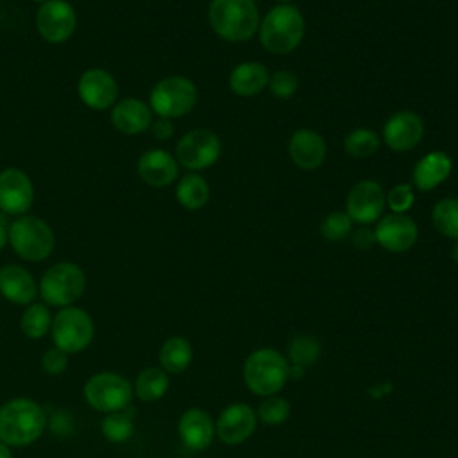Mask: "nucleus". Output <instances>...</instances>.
I'll list each match as a JSON object with an SVG mask.
<instances>
[{"label":"nucleus","instance_id":"6","mask_svg":"<svg viewBox=\"0 0 458 458\" xmlns=\"http://www.w3.org/2000/svg\"><path fill=\"white\" fill-rule=\"evenodd\" d=\"M199 93L193 81L184 75H168L154 84L148 97L152 113L161 118H179L193 111Z\"/></svg>","mask_w":458,"mask_h":458},{"label":"nucleus","instance_id":"43","mask_svg":"<svg viewBox=\"0 0 458 458\" xmlns=\"http://www.w3.org/2000/svg\"><path fill=\"white\" fill-rule=\"evenodd\" d=\"M276 2H277V4H290L292 0H276Z\"/></svg>","mask_w":458,"mask_h":458},{"label":"nucleus","instance_id":"41","mask_svg":"<svg viewBox=\"0 0 458 458\" xmlns=\"http://www.w3.org/2000/svg\"><path fill=\"white\" fill-rule=\"evenodd\" d=\"M0 458H13V453H11L9 445L4 444V442H0Z\"/></svg>","mask_w":458,"mask_h":458},{"label":"nucleus","instance_id":"22","mask_svg":"<svg viewBox=\"0 0 458 458\" xmlns=\"http://www.w3.org/2000/svg\"><path fill=\"white\" fill-rule=\"evenodd\" d=\"M182 444L193 451L206 449L215 437V424L208 411L200 408L186 410L177 424Z\"/></svg>","mask_w":458,"mask_h":458},{"label":"nucleus","instance_id":"10","mask_svg":"<svg viewBox=\"0 0 458 458\" xmlns=\"http://www.w3.org/2000/svg\"><path fill=\"white\" fill-rule=\"evenodd\" d=\"M222 154L218 136L209 129H193L181 136L175 145V159L191 172L213 166Z\"/></svg>","mask_w":458,"mask_h":458},{"label":"nucleus","instance_id":"42","mask_svg":"<svg viewBox=\"0 0 458 458\" xmlns=\"http://www.w3.org/2000/svg\"><path fill=\"white\" fill-rule=\"evenodd\" d=\"M451 256H453V259H454V263L458 265V240L454 242V245H453V250H451Z\"/></svg>","mask_w":458,"mask_h":458},{"label":"nucleus","instance_id":"14","mask_svg":"<svg viewBox=\"0 0 458 458\" xmlns=\"http://www.w3.org/2000/svg\"><path fill=\"white\" fill-rule=\"evenodd\" d=\"M34 202V186L30 177L14 166L0 172V211L21 216Z\"/></svg>","mask_w":458,"mask_h":458},{"label":"nucleus","instance_id":"16","mask_svg":"<svg viewBox=\"0 0 458 458\" xmlns=\"http://www.w3.org/2000/svg\"><path fill=\"white\" fill-rule=\"evenodd\" d=\"M376 243H379L388 252H406L410 250L419 236L417 224L406 213H390L379 218L374 229Z\"/></svg>","mask_w":458,"mask_h":458},{"label":"nucleus","instance_id":"13","mask_svg":"<svg viewBox=\"0 0 458 458\" xmlns=\"http://www.w3.org/2000/svg\"><path fill=\"white\" fill-rule=\"evenodd\" d=\"M77 93L82 104L95 111H106L116 104V79L104 68H89L77 81Z\"/></svg>","mask_w":458,"mask_h":458},{"label":"nucleus","instance_id":"44","mask_svg":"<svg viewBox=\"0 0 458 458\" xmlns=\"http://www.w3.org/2000/svg\"><path fill=\"white\" fill-rule=\"evenodd\" d=\"M32 2H36V4L41 5V4H45V2H48V0H32Z\"/></svg>","mask_w":458,"mask_h":458},{"label":"nucleus","instance_id":"38","mask_svg":"<svg viewBox=\"0 0 458 458\" xmlns=\"http://www.w3.org/2000/svg\"><path fill=\"white\" fill-rule=\"evenodd\" d=\"M351 243L354 245V249L358 250H369L374 243H376V234H374V229L367 227V225H361L358 227L356 231H351Z\"/></svg>","mask_w":458,"mask_h":458},{"label":"nucleus","instance_id":"15","mask_svg":"<svg viewBox=\"0 0 458 458\" xmlns=\"http://www.w3.org/2000/svg\"><path fill=\"white\" fill-rule=\"evenodd\" d=\"M256 424L258 415L249 404L233 403L220 411L215 422V435L227 445H238L252 437Z\"/></svg>","mask_w":458,"mask_h":458},{"label":"nucleus","instance_id":"32","mask_svg":"<svg viewBox=\"0 0 458 458\" xmlns=\"http://www.w3.org/2000/svg\"><path fill=\"white\" fill-rule=\"evenodd\" d=\"M320 356V342L310 335H297L288 345V358L292 365H311Z\"/></svg>","mask_w":458,"mask_h":458},{"label":"nucleus","instance_id":"27","mask_svg":"<svg viewBox=\"0 0 458 458\" xmlns=\"http://www.w3.org/2000/svg\"><path fill=\"white\" fill-rule=\"evenodd\" d=\"M168 385V372H165L161 367H147L138 374L132 388L140 401L154 403L166 394Z\"/></svg>","mask_w":458,"mask_h":458},{"label":"nucleus","instance_id":"40","mask_svg":"<svg viewBox=\"0 0 458 458\" xmlns=\"http://www.w3.org/2000/svg\"><path fill=\"white\" fill-rule=\"evenodd\" d=\"M9 243V234H7V227L0 222V250Z\"/></svg>","mask_w":458,"mask_h":458},{"label":"nucleus","instance_id":"3","mask_svg":"<svg viewBox=\"0 0 458 458\" xmlns=\"http://www.w3.org/2000/svg\"><path fill=\"white\" fill-rule=\"evenodd\" d=\"M259 20L254 0H211L208 7L209 27L229 43L249 41L258 34Z\"/></svg>","mask_w":458,"mask_h":458},{"label":"nucleus","instance_id":"1","mask_svg":"<svg viewBox=\"0 0 458 458\" xmlns=\"http://www.w3.org/2000/svg\"><path fill=\"white\" fill-rule=\"evenodd\" d=\"M47 428L43 408L29 397H14L0 406V442L23 447L36 442Z\"/></svg>","mask_w":458,"mask_h":458},{"label":"nucleus","instance_id":"25","mask_svg":"<svg viewBox=\"0 0 458 458\" xmlns=\"http://www.w3.org/2000/svg\"><path fill=\"white\" fill-rule=\"evenodd\" d=\"M193 360L191 344L184 336H170L159 349L161 369L168 374L184 372Z\"/></svg>","mask_w":458,"mask_h":458},{"label":"nucleus","instance_id":"35","mask_svg":"<svg viewBox=\"0 0 458 458\" xmlns=\"http://www.w3.org/2000/svg\"><path fill=\"white\" fill-rule=\"evenodd\" d=\"M297 86H299L297 75L288 72V70H277L268 79L270 93L276 98H281V100H286V98L293 97L295 91H297Z\"/></svg>","mask_w":458,"mask_h":458},{"label":"nucleus","instance_id":"37","mask_svg":"<svg viewBox=\"0 0 458 458\" xmlns=\"http://www.w3.org/2000/svg\"><path fill=\"white\" fill-rule=\"evenodd\" d=\"M41 367L47 374L50 376H59L66 370L68 367V352L57 349V347H52L48 349L43 356H41Z\"/></svg>","mask_w":458,"mask_h":458},{"label":"nucleus","instance_id":"30","mask_svg":"<svg viewBox=\"0 0 458 458\" xmlns=\"http://www.w3.org/2000/svg\"><path fill=\"white\" fill-rule=\"evenodd\" d=\"M100 431L113 444H122L129 440L134 433L132 410L129 411V406H127L125 410L107 413L100 422Z\"/></svg>","mask_w":458,"mask_h":458},{"label":"nucleus","instance_id":"39","mask_svg":"<svg viewBox=\"0 0 458 458\" xmlns=\"http://www.w3.org/2000/svg\"><path fill=\"white\" fill-rule=\"evenodd\" d=\"M150 131H152V134H154L156 140L166 141V140H170V138L174 136L175 127H174V123H172L170 118H161V116H159L157 120H152Z\"/></svg>","mask_w":458,"mask_h":458},{"label":"nucleus","instance_id":"17","mask_svg":"<svg viewBox=\"0 0 458 458\" xmlns=\"http://www.w3.org/2000/svg\"><path fill=\"white\" fill-rule=\"evenodd\" d=\"M383 141L394 152H406L417 147L424 136V122L413 111H397L383 125Z\"/></svg>","mask_w":458,"mask_h":458},{"label":"nucleus","instance_id":"31","mask_svg":"<svg viewBox=\"0 0 458 458\" xmlns=\"http://www.w3.org/2000/svg\"><path fill=\"white\" fill-rule=\"evenodd\" d=\"M379 134L367 127H358L347 132L344 140V148L351 157L363 159L372 156L379 148Z\"/></svg>","mask_w":458,"mask_h":458},{"label":"nucleus","instance_id":"23","mask_svg":"<svg viewBox=\"0 0 458 458\" xmlns=\"http://www.w3.org/2000/svg\"><path fill=\"white\" fill-rule=\"evenodd\" d=\"M451 170H453V159L442 150H433L422 156L415 163L411 179L417 190L429 191L440 186L449 177Z\"/></svg>","mask_w":458,"mask_h":458},{"label":"nucleus","instance_id":"28","mask_svg":"<svg viewBox=\"0 0 458 458\" xmlns=\"http://www.w3.org/2000/svg\"><path fill=\"white\" fill-rule=\"evenodd\" d=\"M52 326V313L45 302H32L25 308L20 318V327L29 338H43Z\"/></svg>","mask_w":458,"mask_h":458},{"label":"nucleus","instance_id":"12","mask_svg":"<svg viewBox=\"0 0 458 458\" xmlns=\"http://www.w3.org/2000/svg\"><path fill=\"white\" fill-rule=\"evenodd\" d=\"M386 206L385 191L381 184L374 179L358 181L347 193L345 199V213L352 222L360 225L374 224L383 215Z\"/></svg>","mask_w":458,"mask_h":458},{"label":"nucleus","instance_id":"19","mask_svg":"<svg viewBox=\"0 0 458 458\" xmlns=\"http://www.w3.org/2000/svg\"><path fill=\"white\" fill-rule=\"evenodd\" d=\"M136 168L140 179L156 188L172 184L179 174V163L175 156L163 148H150L143 152L138 159Z\"/></svg>","mask_w":458,"mask_h":458},{"label":"nucleus","instance_id":"2","mask_svg":"<svg viewBox=\"0 0 458 458\" xmlns=\"http://www.w3.org/2000/svg\"><path fill=\"white\" fill-rule=\"evenodd\" d=\"M306 32L302 13L292 4L274 5L261 20L258 27L259 43L270 54H290L293 52Z\"/></svg>","mask_w":458,"mask_h":458},{"label":"nucleus","instance_id":"29","mask_svg":"<svg viewBox=\"0 0 458 458\" xmlns=\"http://www.w3.org/2000/svg\"><path fill=\"white\" fill-rule=\"evenodd\" d=\"M431 222L440 234L458 240V199H440L431 209Z\"/></svg>","mask_w":458,"mask_h":458},{"label":"nucleus","instance_id":"24","mask_svg":"<svg viewBox=\"0 0 458 458\" xmlns=\"http://www.w3.org/2000/svg\"><path fill=\"white\" fill-rule=\"evenodd\" d=\"M270 73L258 61H245L229 73V88L238 97H256L268 86Z\"/></svg>","mask_w":458,"mask_h":458},{"label":"nucleus","instance_id":"11","mask_svg":"<svg viewBox=\"0 0 458 458\" xmlns=\"http://www.w3.org/2000/svg\"><path fill=\"white\" fill-rule=\"evenodd\" d=\"M77 27V13L66 0H48L36 13V29L48 43L68 41Z\"/></svg>","mask_w":458,"mask_h":458},{"label":"nucleus","instance_id":"36","mask_svg":"<svg viewBox=\"0 0 458 458\" xmlns=\"http://www.w3.org/2000/svg\"><path fill=\"white\" fill-rule=\"evenodd\" d=\"M385 199H386V206L392 209V213L404 215L413 206L415 193L408 182H399V184L392 186L388 190V193H385Z\"/></svg>","mask_w":458,"mask_h":458},{"label":"nucleus","instance_id":"33","mask_svg":"<svg viewBox=\"0 0 458 458\" xmlns=\"http://www.w3.org/2000/svg\"><path fill=\"white\" fill-rule=\"evenodd\" d=\"M290 410H292L290 403L284 397H279L276 394V395H268L261 401L256 415H258V420H261L263 424L279 426L290 417Z\"/></svg>","mask_w":458,"mask_h":458},{"label":"nucleus","instance_id":"18","mask_svg":"<svg viewBox=\"0 0 458 458\" xmlns=\"http://www.w3.org/2000/svg\"><path fill=\"white\" fill-rule=\"evenodd\" d=\"M327 154L326 140L313 129H297L288 140V156L301 170H317Z\"/></svg>","mask_w":458,"mask_h":458},{"label":"nucleus","instance_id":"9","mask_svg":"<svg viewBox=\"0 0 458 458\" xmlns=\"http://www.w3.org/2000/svg\"><path fill=\"white\" fill-rule=\"evenodd\" d=\"M132 385L127 377L116 372H97L84 385V399L97 411L111 413L125 410L132 401Z\"/></svg>","mask_w":458,"mask_h":458},{"label":"nucleus","instance_id":"26","mask_svg":"<svg viewBox=\"0 0 458 458\" xmlns=\"http://www.w3.org/2000/svg\"><path fill=\"white\" fill-rule=\"evenodd\" d=\"M175 199L182 208L190 211H197L204 208L209 199V184L197 172L186 174L184 177L179 179L175 186Z\"/></svg>","mask_w":458,"mask_h":458},{"label":"nucleus","instance_id":"21","mask_svg":"<svg viewBox=\"0 0 458 458\" xmlns=\"http://www.w3.org/2000/svg\"><path fill=\"white\" fill-rule=\"evenodd\" d=\"M0 295L13 304L29 306L38 297V284L25 267L9 263L0 268Z\"/></svg>","mask_w":458,"mask_h":458},{"label":"nucleus","instance_id":"8","mask_svg":"<svg viewBox=\"0 0 458 458\" xmlns=\"http://www.w3.org/2000/svg\"><path fill=\"white\" fill-rule=\"evenodd\" d=\"M50 335L57 349L73 354L84 351L91 344L95 326L88 311L77 306H66L52 317Z\"/></svg>","mask_w":458,"mask_h":458},{"label":"nucleus","instance_id":"4","mask_svg":"<svg viewBox=\"0 0 458 458\" xmlns=\"http://www.w3.org/2000/svg\"><path fill=\"white\" fill-rule=\"evenodd\" d=\"M290 377V363L276 349H258L243 363V381L256 395H276Z\"/></svg>","mask_w":458,"mask_h":458},{"label":"nucleus","instance_id":"7","mask_svg":"<svg viewBox=\"0 0 458 458\" xmlns=\"http://www.w3.org/2000/svg\"><path fill=\"white\" fill-rule=\"evenodd\" d=\"M86 288L84 270L70 261L52 265L38 284V293L48 306L66 308L72 306Z\"/></svg>","mask_w":458,"mask_h":458},{"label":"nucleus","instance_id":"34","mask_svg":"<svg viewBox=\"0 0 458 458\" xmlns=\"http://www.w3.org/2000/svg\"><path fill=\"white\" fill-rule=\"evenodd\" d=\"M352 231V220L345 211H331L320 224V234L327 242H344Z\"/></svg>","mask_w":458,"mask_h":458},{"label":"nucleus","instance_id":"5","mask_svg":"<svg viewBox=\"0 0 458 458\" xmlns=\"http://www.w3.org/2000/svg\"><path fill=\"white\" fill-rule=\"evenodd\" d=\"M9 243L13 250L25 261L47 259L55 245L52 227L38 216L21 215L7 225Z\"/></svg>","mask_w":458,"mask_h":458},{"label":"nucleus","instance_id":"20","mask_svg":"<svg viewBox=\"0 0 458 458\" xmlns=\"http://www.w3.org/2000/svg\"><path fill=\"white\" fill-rule=\"evenodd\" d=\"M111 123L122 134H141L150 129L152 109L140 98H123L111 107Z\"/></svg>","mask_w":458,"mask_h":458}]
</instances>
